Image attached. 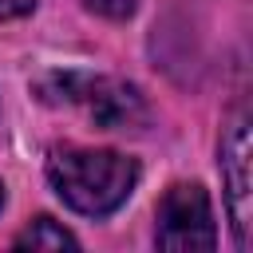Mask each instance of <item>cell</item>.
Instances as JSON below:
<instances>
[{
    "label": "cell",
    "instance_id": "obj_1",
    "mask_svg": "<svg viewBox=\"0 0 253 253\" xmlns=\"http://www.w3.org/2000/svg\"><path fill=\"white\" fill-rule=\"evenodd\" d=\"M47 178L75 213L107 217L130 198V190L138 182V166H134V158H126L119 150L63 146L47 158Z\"/></svg>",
    "mask_w": 253,
    "mask_h": 253
},
{
    "label": "cell",
    "instance_id": "obj_2",
    "mask_svg": "<svg viewBox=\"0 0 253 253\" xmlns=\"http://www.w3.org/2000/svg\"><path fill=\"white\" fill-rule=\"evenodd\" d=\"M40 91H43L47 103L83 107L103 130H126V126H134V123L146 119V103H142L138 87H130V83H123V79L63 71V75H47V79L40 83Z\"/></svg>",
    "mask_w": 253,
    "mask_h": 253
},
{
    "label": "cell",
    "instance_id": "obj_3",
    "mask_svg": "<svg viewBox=\"0 0 253 253\" xmlns=\"http://www.w3.org/2000/svg\"><path fill=\"white\" fill-rule=\"evenodd\" d=\"M154 245L174 249V253H194V249H213L217 245L213 210H210V198L198 182H178L162 194Z\"/></svg>",
    "mask_w": 253,
    "mask_h": 253
},
{
    "label": "cell",
    "instance_id": "obj_4",
    "mask_svg": "<svg viewBox=\"0 0 253 253\" xmlns=\"http://www.w3.org/2000/svg\"><path fill=\"white\" fill-rule=\"evenodd\" d=\"M221 170L229 182V206H233V229L237 245H249V126L245 115H237L221 138Z\"/></svg>",
    "mask_w": 253,
    "mask_h": 253
},
{
    "label": "cell",
    "instance_id": "obj_5",
    "mask_svg": "<svg viewBox=\"0 0 253 253\" xmlns=\"http://www.w3.org/2000/svg\"><path fill=\"white\" fill-rule=\"evenodd\" d=\"M16 249H79V241H75V233H67L59 221H51V217H36L24 233H16V241H12Z\"/></svg>",
    "mask_w": 253,
    "mask_h": 253
},
{
    "label": "cell",
    "instance_id": "obj_6",
    "mask_svg": "<svg viewBox=\"0 0 253 253\" xmlns=\"http://www.w3.org/2000/svg\"><path fill=\"white\" fill-rule=\"evenodd\" d=\"M83 4L99 16H107V20H126L134 12V0H83Z\"/></svg>",
    "mask_w": 253,
    "mask_h": 253
},
{
    "label": "cell",
    "instance_id": "obj_7",
    "mask_svg": "<svg viewBox=\"0 0 253 253\" xmlns=\"http://www.w3.org/2000/svg\"><path fill=\"white\" fill-rule=\"evenodd\" d=\"M36 8V0H0V20H20Z\"/></svg>",
    "mask_w": 253,
    "mask_h": 253
},
{
    "label": "cell",
    "instance_id": "obj_8",
    "mask_svg": "<svg viewBox=\"0 0 253 253\" xmlns=\"http://www.w3.org/2000/svg\"><path fill=\"white\" fill-rule=\"evenodd\" d=\"M0 206H4V186H0Z\"/></svg>",
    "mask_w": 253,
    "mask_h": 253
}]
</instances>
